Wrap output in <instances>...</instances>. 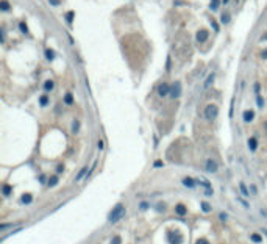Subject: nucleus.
<instances>
[{
  "instance_id": "obj_1",
  "label": "nucleus",
  "mask_w": 267,
  "mask_h": 244,
  "mask_svg": "<svg viewBox=\"0 0 267 244\" xmlns=\"http://www.w3.org/2000/svg\"><path fill=\"white\" fill-rule=\"evenodd\" d=\"M123 216H125V207H123L122 203H119V205H116L113 208V211L110 213V222H117V221L122 219Z\"/></svg>"
},
{
  "instance_id": "obj_2",
  "label": "nucleus",
  "mask_w": 267,
  "mask_h": 244,
  "mask_svg": "<svg viewBox=\"0 0 267 244\" xmlns=\"http://www.w3.org/2000/svg\"><path fill=\"white\" fill-rule=\"evenodd\" d=\"M219 116V108L217 105H208L206 108H205V118H206V121H214L216 118Z\"/></svg>"
},
{
  "instance_id": "obj_3",
  "label": "nucleus",
  "mask_w": 267,
  "mask_h": 244,
  "mask_svg": "<svg viewBox=\"0 0 267 244\" xmlns=\"http://www.w3.org/2000/svg\"><path fill=\"white\" fill-rule=\"evenodd\" d=\"M181 91H183V88H181V83L180 81H175V83L170 86V92H169V96L172 99H178L181 96Z\"/></svg>"
},
{
  "instance_id": "obj_4",
  "label": "nucleus",
  "mask_w": 267,
  "mask_h": 244,
  "mask_svg": "<svg viewBox=\"0 0 267 244\" xmlns=\"http://www.w3.org/2000/svg\"><path fill=\"white\" fill-rule=\"evenodd\" d=\"M197 42H200V44H203V42H206L208 41V38H209V33H208V30H205V28H202V30H199L197 32Z\"/></svg>"
},
{
  "instance_id": "obj_5",
  "label": "nucleus",
  "mask_w": 267,
  "mask_h": 244,
  "mask_svg": "<svg viewBox=\"0 0 267 244\" xmlns=\"http://www.w3.org/2000/svg\"><path fill=\"white\" fill-rule=\"evenodd\" d=\"M169 92H170V86L167 83H161L160 86H158V96H160V97H166Z\"/></svg>"
},
{
  "instance_id": "obj_6",
  "label": "nucleus",
  "mask_w": 267,
  "mask_h": 244,
  "mask_svg": "<svg viewBox=\"0 0 267 244\" xmlns=\"http://www.w3.org/2000/svg\"><path fill=\"white\" fill-rule=\"evenodd\" d=\"M206 171L208 172H217V169H219V166H217V163H216L214 160H211V158H208L206 160Z\"/></svg>"
},
{
  "instance_id": "obj_7",
  "label": "nucleus",
  "mask_w": 267,
  "mask_h": 244,
  "mask_svg": "<svg viewBox=\"0 0 267 244\" xmlns=\"http://www.w3.org/2000/svg\"><path fill=\"white\" fill-rule=\"evenodd\" d=\"M242 119H244V122H251L255 119V111L253 110H245L242 113Z\"/></svg>"
},
{
  "instance_id": "obj_8",
  "label": "nucleus",
  "mask_w": 267,
  "mask_h": 244,
  "mask_svg": "<svg viewBox=\"0 0 267 244\" xmlns=\"http://www.w3.org/2000/svg\"><path fill=\"white\" fill-rule=\"evenodd\" d=\"M214 78H216V74L212 72V74H209V75H208V78L205 80V83H203V88L205 89H206V88H209L212 83H214Z\"/></svg>"
},
{
  "instance_id": "obj_9",
  "label": "nucleus",
  "mask_w": 267,
  "mask_h": 244,
  "mask_svg": "<svg viewBox=\"0 0 267 244\" xmlns=\"http://www.w3.org/2000/svg\"><path fill=\"white\" fill-rule=\"evenodd\" d=\"M256 147H258V139L255 138V136L249 138V149L251 150V152H255V150H256Z\"/></svg>"
},
{
  "instance_id": "obj_10",
  "label": "nucleus",
  "mask_w": 267,
  "mask_h": 244,
  "mask_svg": "<svg viewBox=\"0 0 267 244\" xmlns=\"http://www.w3.org/2000/svg\"><path fill=\"white\" fill-rule=\"evenodd\" d=\"M175 211H177V214H180V216H184L188 213V210H186V207H184L183 203H178L177 207H175Z\"/></svg>"
},
{
  "instance_id": "obj_11",
  "label": "nucleus",
  "mask_w": 267,
  "mask_h": 244,
  "mask_svg": "<svg viewBox=\"0 0 267 244\" xmlns=\"http://www.w3.org/2000/svg\"><path fill=\"white\" fill-rule=\"evenodd\" d=\"M183 185L188 188H194L195 186V181L191 179V177H186V179H183Z\"/></svg>"
},
{
  "instance_id": "obj_12",
  "label": "nucleus",
  "mask_w": 267,
  "mask_h": 244,
  "mask_svg": "<svg viewBox=\"0 0 267 244\" xmlns=\"http://www.w3.org/2000/svg\"><path fill=\"white\" fill-rule=\"evenodd\" d=\"M53 88H55V81H53V80H47V81L44 83V89L47 91V92H49V91H52Z\"/></svg>"
},
{
  "instance_id": "obj_13",
  "label": "nucleus",
  "mask_w": 267,
  "mask_h": 244,
  "mask_svg": "<svg viewBox=\"0 0 267 244\" xmlns=\"http://www.w3.org/2000/svg\"><path fill=\"white\" fill-rule=\"evenodd\" d=\"M86 172H88V166H84V168L81 169V171H80L78 174H77V177H75V181H80V180L83 179L84 175H86Z\"/></svg>"
},
{
  "instance_id": "obj_14",
  "label": "nucleus",
  "mask_w": 267,
  "mask_h": 244,
  "mask_svg": "<svg viewBox=\"0 0 267 244\" xmlns=\"http://www.w3.org/2000/svg\"><path fill=\"white\" fill-rule=\"evenodd\" d=\"M45 58H47L49 61H53L55 60V52H53L52 49H45Z\"/></svg>"
},
{
  "instance_id": "obj_15",
  "label": "nucleus",
  "mask_w": 267,
  "mask_h": 244,
  "mask_svg": "<svg viewBox=\"0 0 267 244\" xmlns=\"http://www.w3.org/2000/svg\"><path fill=\"white\" fill-rule=\"evenodd\" d=\"M250 239H251V241H253V243H262V236L261 235H258V233H251L250 235Z\"/></svg>"
},
{
  "instance_id": "obj_16",
  "label": "nucleus",
  "mask_w": 267,
  "mask_h": 244,
  "mask_svg": "<svg viewBox=\"0 0 267 244\" xmlns=\"http://www.w3.org/2000/svg\"><path fill=\"white\" fill-rule=\"evenodd\" d=\"M64 102H66V105H72L73 103V96L71 92H67V94L64 96Z\"/></svg>"
},
{
  "instance_id": "obj_17",
  "label": "nucleus",
  "mask_w": 267,
  "mask_h": 244,
  "mask_svg": "<svg viewBox=\"0 0 267 244\" xmlns=\"http://www.w3.org/2000/svg\"><path fill=\"white\" fill-rule=\"evenodd\" d=\"M239 188H241V192H242V196H249L250 192H249V189H247V186H245V183H239Z\"/></svg>"
},
{
  "instance_id": "obj_18",
  "label": "nucleus",
  "mask_w": 267,
  "mask_h": 244,
  "mask_svg": "<svg viewBox=\"0 0 267 244\" xmlns=\"http://www.w3.org/2000/svg\"><path fill=\"white\" fill-rule=\"evenodd\" d=\"M19 28H21V32L24 34H28V27L25 25V22H19Z\"/></svg>"
},
{
  "instance_id": "obj_19",
  "label": "nucleus",
  "mask_w": 267,
  "mask_h": 244,
  "mask_svg": "<svg viewBox=\"0 0 267 244\" xmlns=\"http://www.w3.org/2000/svg\"><path fill=\"white\" fill-rule=\"evenodd\" d=\"M220 22H222V24H228V22H230V13H223L222 17H220Z\"/></svg>"
},
{
  "instance_id": "obj_20",
  "label": "nucleus",
  "mask_w": 267,
  "mask_h": 244,
  "mask_svg": "<svg viewBox=\"0 0 267 244\" xmlns=\"http://www.w3.org/2000/svg\"><path fill=\"white\" fill-rule=\"evenodd\" d=\"M31 199H33L31 194H24L21 200H22V203H30V202H31Z\"/></svg>"
},
{
  "instance_id": "obj_21",
  "label": "nucleus",
  "mask_w": 267,
  "mask_h": 244,
  "mask_svg": "<svg viewBox=\"0 0 267 244\" xmlns=\"http://www.w3.org/2000/svg\"><path fill=\"white\" fill-rule=\"evenodd\" d=\"M0 8H2V11H8L10 10V3L6 2V0H2V2H0Z\"/></svg>"
},
{
  "instance_id": "obj_22",
  "label": "nucleus",
  "mask_w": 267,
  "mask_h": 244,
  "mask_svg": "<svg viewBox=\"0 0 267 244\" xmlns=\"http://www.w3.org/2000/svg\"><path fill=\"white\" fill-rule=\"evenodd\" d=\"M39 103L42 107H45L49 103V96H41V99H39Z\"/></svg>"
},
{
  "instance_id": "obj_23",
  "label": "nucleus",
  "mask_w": 267,
  "mask_h": 244,
  "mask_svg": "<svg viewBox=\"0 0 267 244\" xmlns=\"http://www.w3.org/2000/svg\"><path fill=\"white\" fill-rule=\"evenodd\" d=\"M56 183H58V177L56 175H53V177H50V179H49V186H55Z\"/></svg>"
},
{
  "instance_id": "obj_24",
  "label": "nucleus",
  "mask_w": 267,
  "mask_h": 244,
  "mask_svg": "<svg viewBox=\"0 0 267 244\" xmlns=\"http://www.w3.org/2000/svg\"><path fill=\"white\" fill-rule=\"evenodd\" d=\"M209 8L212 10V11H216L219 8V0H211V5H209Z\"/></svg>"
},
{
  "instance_id": "obj_25",
  "label": "nucleus",
  "mask_w": 267,
  "mask_h": 244,
  "mask_svg": "<svg viewBox=\"0 0 267 244\" xmlns=\"http://www.w3.org/2000/svg\"><path fill=\"white\" fill-rule=\"evenodd\" d=\"M256 103H258L259 108H262V105H264V100H262L261 94H256Z\"/></svg>"
},
{
  "instance_id": "obj_26",
  "label": "nucleus",
  "mask_w": 267,
  "mask_h": 244,
  "mask_svg": "<svg viewBox=\"0 0 267 244\" xmlns=\"http://www.w3.org/2000/svg\"><path fill=\"white\" fill-rule=\"evenodd\" d=\"M78 129H80V122L75 121V122H73V125H72V131H73V133H77V131H78Z\"/></svg>"
},
{
  "instance_id": "obj_27",
  "label": "nucleus",
  "mask_w": 267,
  "mask_h": 244,
  "mask_svg": "<svg viewBox=\"0 0 267 244\" xmlns=\"http://www.w3.org/2000/svg\"><path fill=\"white\" fill-rule=\"evenodd\" d=\"M11 189H13V188H11L10 185H5V186H3V194H5V196H8L10 192H11Z\"/></svg>"
},
{
  "instance_id": "obj_28",
  "label": "nucleus",
  "mask_w": 267,
  "mask_h": 244,
  "mask_svg": "<svg viewBox=\"0 0 267 244\" xmlns=\"http://www.w3.org/2000/svg\"><path fill=\"white\" fill-rule=\"evenodd\" d=\"M66 19H67L69 24H72V21H73V13H72V11H69V13L66 14Z\"/></svg>"
},
{
  "instance_id": "obj_29",
  "label": "nucleus",
  "mask_w": 267,
  "mask_h": 244,
  "mask_svg": "<svg viewBox=\"0 0 267 244\" xmlns=\"http://www.w3.org/2000/svg\"><path fill=\"white\" fill-rule=\"evenodd\" d=\"M120 241H122V239H120V236H114V238H113V241H111V244H120Z\"/></svg>"
},
{
  "instance_id": "obj_30",
  "label": "nucleus",
  "mask_w": 267,
  "mask_h": 244,
  "mask_svg": "<svg viewBox=\"0 0 267 244\" xmlns=\"http://www.w3.org/2000/svg\"><path fill=\"white\" fill-rule=\"evenodd\" d=\"M202 208H203V211H209V210H211L209 203H206V202H203V203H202Z\"/></svg>"
},
{
  "instance_id": "obj_31",
  "label": "nucleus",
  "mask_w": 267,
  "mask_h": 244,
  "mask_svg": "<svg viewBox=\"0 0 267 244\" xmlns=\"http://www.w3.org/2000/svg\"><path fill=\"white\" fill-rule=\"evenodd\" d=\"M211 25L214 27V30H216V32H219V25H217V22H216V21H211Z\"/></svg>"
},
{
  "instance_id": "obj_32",
  "label": "nucleus",
  "mask_w": 267,
  "mask_h": 244,
  "mask_svg": "<svg viewBox=\"0 0 267 244\" xmlns=\"http://www.w3.org/2000/svg\"><path fill=\"white\" fill-rule=\"evenodd\" d=\"M261 58H264V60H267V47H266V49L261 52Z\"/></svg>"
},
{
  "instance_id": "obj_33",
  "label": "nucleus",
  "mask_w": 267,
  "mask_h": 244,
  "mask_svg": "<svg viewBox=\"0 0 267 244\" xmlns=\"http://www.w3.org/2000/svg\"><path fill=\"white\" fill-rule=\"evenodd\" d=\"M49 2H50V5H53V6L60 5V0H49Z\"/></svg>"
},
{
  "instance_id": "obj_34",
  "label": "nucleus",
  "mask_w": 267,
  "mask_h": 244,
  "mask_svg": "<svg viewBox=\"0 0 267 244\" xmlns=\"http://www.w3.org/2000/svg\"><path fill=\"white\" fill-rule=\"evenodd\" d=\"M97 147H99V150H102L103 147H105V144H103V141H102V139H100V141L97 142Z\"/></svg>"
},
{
  "instance_id": "obj_35",
  "label": "nucleus",
  "mask_w": 267,
  "mask_h": 244,
  "mask_svg": "<svg viewBox=\"0 0 267 244\" xmlns=\"http://www.w3.org/2000/svg\"><path fill=\"white\" fill-rule=\"evenodd\" d=\"M250 191H251V194H256V186H255V185H250Z\"/></svg>"
},
{
  "instance_id": "obj_36",
  "label": "nucleus",
  "mask_w": 267,
  "mask_h": 244,
  "mask_svg": "<svg viewBox=\"0 0 267 244\" xmlns=\"http://www.w3.org/2000/svg\"><path fill=\"white\" fill-rule=\"evenodd\" d=\"M195 244H209V243H208L206 239H199V241H197Z\"/></svg>"
},
{
  "instance_id": "obj_37",
  "label": "nucleus",
  "mask_w": 267,
  "mask_h": 244,
  "mask_svg": "<svg viewBox=\"0 0 267 244\" xmlns=\"http://www.w3.org/2000/svg\"><path fill=\"white\" fill-rule=\"evenodd\" d=\"M162 166V161H155V168H161Z\"/></svg>"
},
{
  "instance_id": "obj_38",
  "label": "nucleus",
  "mask_w": 267,
  "mask_h": 244,
  "mask_svg": "<svg viewBox=\"0 0 267 244\" xmlns=\"http://www.w3.org/2000/svg\"><path fill=\"white\" fill-rule=\"evenodd\" d=\"M220 219H222V221H227V214H225V213H222V214H220Z\"/></svg>"
},
{
  "instance_id": "obj_39",
  "label": "nucleus",
  "mask_w": 267,
  "mask_h": 244,
  "mask_svg": "<svg viewBox=\"0 0 267 244\" xmlns=\"http://www.w3.org/2000/svg\"><path fill=\"white\" fill-rule=\"evenodd\" d=\"M141 208H142V210H145V208H147V203L142 202V203H141Z\"/></svg>"
},
{
  "instance_id": "obj_40",
  "label": "nucleus",
  "mask_w": 267,
  "mask_h": 244,
  "mask_svg": "<svg viewBox=\"0 0 267 244\" xmlns=\"http://www.w3.org/2000/svg\"><path fill=\"white\" fill-rule=\"evenodd\" d=\"M228 2H230V0H222V3H228Z\"/></svg>"
},
{
  "instance_id": "obj_41",
  "label": "nucleus",
  "mask_w": 267,
  "mask_h": 244,
  "mask_svg": "<svg viewBox=\"0 0 267 244\" xmlns=\"http://www.w3.org/2000/svg\"><path fill=\"white\" fill-rule=\"evenodd\" d=\"M264 127H266V131H267V122H266V124H264Z\"/></svg>"
}]
</instances>
